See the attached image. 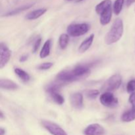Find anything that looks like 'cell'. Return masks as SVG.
Masks as SVG:
<instances>
[{
	"label": "cell",
	"mask_w": 135,
	"mask_h": 135,
	"mask_svg": "<svg viewBox=\"0 0 135 135\" xmlns=\"http://www.w3.org/2000/svg\"><path fill=\"white\" fill-rule=\"evenodd\" d=\"M33 5H34V4L32 3V4H28V5H22V6L19 7L17 8V9H13V10L8 12V13H7L6 14L4 15V16H5V17H9V16H13V15H15L19 14V13H21V12L30 9V7H32L33 6Z\"/></svg>",
	"instance_id": "obj_16"
},
{
	"label": "cell",
	"mask_w": 135,
	"mask_h": 135,
	"mask_svg": "<svg viewBox=\"0 0 135 135\" xmlns=\"http://www.w3.org/2000/svg\"><path fill=\"white\" fill-rule=\"evenodd\" d=\"M94 39V34H91L89 37L86 38V40H84L83 42L81 43V44L80 45L79 47V51L80 53H84L88 50V49L90 47V46H92V43H93Z\"/></svg>",
	"instance_id": "obj_10"
},
{
	"label": "cell",
	"mask_w": 135,
	"mask_h": 135,
	"mask_svg": "<svg viewBox=\"0 0 135 135\" xmlns=\"http://www.w3.org/2000/svg\"><path fill=\"white\" fill-rule=\"evenodd\" d=\"M68 1H72V0H68Z\"/></svg>",
	"instance_id": "obj_32"
},
{
	"label": "cell",
	"mask_w": 135,
	"mask_h": 135,
	"mask_svg": "<svg viewBox=\"0 0 135 135\" xmlns=\"http://www.w3.org/2000/svg\"><path fill=\"white\" fill-rule=\"evenodd\" d=\"M83 1H84V0H76V2H81Z\"/></svg>",
	"instance_id": "obj_31"
},
{
	"label": "cell",
	"mask_w": 135,
	"mask_h": 135,
	"mask_svg": "<svg viewBox=\"0 0 135 135\" xmlns=\"http://www.w3.org/2000/svg\"><path fill=\"white\" fill-rule=\"evenodd\" d=\"M46 11H47V9H46V8H41V9H36V10H34L28 13L25 16V18L29 20V21L37 19L39 17H40L41 16L43 15L44 14H45Z\"/></svg>",
	"instance_id": "obj_11"
},
{
	"label": "cell",
	"mask_w": 135,
	"mask_h": 135,
	"mask_svg": "<svg viewBox=\"0 0 135 135\" xmlns=\"http://www.w3.org/2000/svg\"><path fill=\"white\" fill-rule=\"evenodd\" d=\"M69 36L67 34H62L59 36V44L62 50H64L67 47L69 43Z\"/></svg>",
	"instance_id": "obj_21"
},
{
	"label": "cell",
	"mask_w": 135,
	"mask_h": 135,
	"mask_svg": "<svg viewBox=\"0 0 135 135\" xmlns=\"http://www.w3.org/2000/svg\"><path fill=\"white\" fill-rule=\"evenodd\" d=\"M41 42H42V39H41V38H38V39L35 41V42H34V46H33V52L34 53L36 52L37 50H38V48H39L40 46Z\"/></svg>",
	"instance_id": "obj_25"
},
{
	"label": "cell",
	"mask_w": 135,
	"mask_h": 135,
	"mask_svg": "<svg viewBox=\"0 0 135 135\" xmlns=\"http://www.w3.org/2000/svg\"><path fill=\"white\" fill-rule=\"evenodd\" d=\"M90 29L87 23H75L69 25L67 28V34L73 37H79L86 34Z\"/></svg>",
	"instance_id": "obj_2"
},
{
	"label": "cell",
	"mask_w": 135,
	"mask_h": 135,
	"mask_svg": "<svg viewBox=\"0 0 135 135\" xmlns=\"http://www.w3.org/2000/svg\"><path fill=\"white\" fill-rule=\"evenodd\" d=\"M124 3H125V0H115L114 4H113V10L116 15H118L120 14L123 9Z\"/></svg>",
	"instance_id": "obj_20"
},
{
	"label": "cell",
	"mask_w": 135,
	"mask_h": 135,
	"mask_svg": "<svg viewBox=\"0 0 135 135\" xmlns=\"http://www.w3.org/2000/svg\"><path fill=\"white\" fill-rule=\"evenodd\" d=\"M100 23L102 25H106L110 22L112 17V6L107 8L100 15Z\"/></svg>",
	"instance_id": "obj_9"
},
{
	"label": "cell",
	"mask_w": 135,
	"mask_h": 135,
	"mask_svg": "<svg viewBox=\"0 0 135 135\" xmlns=\"http://www.w3.org/2000/svg\"><path fill=\"white\" fill-rule=\"evenodd\" d=\"M0 87L1 89L5 90H16L18 88V86L13 80L9 79H1L0 80Z\"/></svg>",
	"instance_id": "obj_12"
},
{
	"label": "cell",
	"mask_w": 135,
	"mask_h": 135,
	"mask_svg": "<svg viewBox=\"0 0 135 135\" xmlns=\"http://www.w3.org/2000/svg\"><path fill=\"white\" fill-rule=\"evenodd\" d=\"M11 51L9 47L3 43L0 44V68L2 69L8 63L11 58Z\"/></svg>",
	"instance_id": "obj_6"
},
{
	"label": "cell",
	"mask_w": 135,
	"mask_h": 135,
	"mask_svg": "<svg viewBox=\"0 0 135 135\" xmlns=\"http://www.w3.org/2000/svg\"><path fill=\"white\" fill-rule=\"evenodd\" d=\"M41 123L43 127L52 135H67V133L55 123L47 120H42Z\"/></svg>",
	"instance_id": "obj_4"
},
{
	"label": "cell",
	"mask_w": 135,
	"mask_h": 135,
	"mask_svg": "<svg viewBox=\"0 0 135 135\" xmlns=\"http://www.w3.org/2000/svg\"><path fill=\"white\" fill-rule=\"evenodd\" d=\"M129 102L132 105L133 108H135V92L131 93V94L129 96Z\"/></svg>",
	"instance_id": "obj_26"
},
{
	"label": "cell",
	"mask_w": 135,
	"mask_h": 135,
	"mask_svg": "<svg viewBox=\"0 0 135 135\" xmlns=\"http://www.w3.org/2000/svg\"><path fill=\"white\" fill-rule=\"evenodd\" d=\"M71 104L75 109H80L83 106V96L82 94L76 92L72 94L70 96Z\"/></svg>",
	"instance_id": "obj_8"
},
{
	"label": "cell",
	"mask_w": 135,
	"mask_h": 135,
	"mask_svg": "<svg viewBox=\"0 0 135 135\" xmlns=\"http://www.w3.org/2000/svg\"><path fill=\"white\" fill-rule=\"evenodd\" d=\"M63 84V83L57 80V82L47 84L46 88V90L48 94L54 92H59V90L61 89Z\"/></svg>",
	"instance_id": "obj_17"
},
{
	"label": "cell",
	"mask_w": 135,
	"mask_h": 135,
	"mask_svg": "<svg viewBox=\"0 0 135 135\" xmlns=\"http://www.w3.org/2000/svg\"><path fill=\"white\" fill-rule=\"evenodd\" d=\"M5 134V130L3 129V128L1 127L0 129V135H4Z\"/></svg>",
	"instance_id": "obj_29"
},
{
	"label": "cell",
	"mask_w": 135,
	"mask_h": 135,
	"mask_svg": "<svg viewBox=\"0 0 135 135\" xmlns=\"http://www.w3.org/2000/svg\"><path fill=\"white\" fill-rule=\"evenodd\" d=\"M127 90L129 93H133L135 92V80H131L127 83Z\"/></svg>",
	"instance_id": "obj_24"
},
{
	"label": "cell",
	"mask_w": 135,
	"mask_h": 135,
	"mask_svg": "<svg viewBox=\"0 0 135 135\" xmlns=\"http://www.w3.org/2000/svg\"><path fill=\"white\" fill-rule=\"evenodd\" d=\"M122 83V77L119 74H115L111 76L102 87V90L105 92H110L118 89Z\"/></svg>",
	"instance_id": "obj_3"
},
{
	"label": "cell",
	"mask_w": 135,
	"mask_h": 135,
	"mask_svg": "<svg viewBox=\"0 0 135 135\" xmlns=\"http://www.w3.org/2000/svg\"><path fill=\"white\" fill-rule=\"evenodd\" d=\"M112 6V1L111 0H103L102 1L98 4L96 6L95 10L97 14L100 15L104 10L107 9V8L109 7Z\"/></svg>",
	"instance_id": "obj_14"
},
{
	"label": "cell",
	"mask_w": 135,
	"mask_h": 135,
	"mask_svg": "<svg viewBox=\"0 0 135 135\" xmlns=\"http://www.w3.org/2000/svg\"><path fill=\"white\" fill-rule=\"evenodd\" d=\"M54 65V63L51 62H46V63H42L38 67V69L39 70H42V71H46L48 70Z\"/></svg>",
	"instance_id": "obj_23"
},
{
	"label": "cell",
	"mask_w": 135,
	"mask_h": 135,
	"mask_svg": "<svg viewBox=\"0 0 135 135\" xmlns=\"http://www.w3.org/2000/svg\"><path fill=\"white\" fill-rule=\"evenodd\" d=\"M134 10H135V9H134Z\"/></svg>",
	"instance_id": "obj_33"
},
{
	"label": "cell",
	"mask_w": 135,
	"mask_h": 135,
	"mask_svg": "<svg viewBox=\"0 0 135 135\" xmlns=\"http://www.w3.org/2000/svg\"><path fill=\"white\" fill-rule=\"evenodd\" d=\"M4 117V115H3V113L2 111H1V114H0V118L1 119H3Z\"/></svg>",
	"instance_id": "obj_30"
},
{
	"label": "cell",
	"mask_w": 135,
	"mask_h": 135,
	"mask_svg": "<svg viewBox=\"0 0 135 135\" xmlns=\"http://www.w3.org/2000/svg\"><path fill=\"white\" fill-rule=\"evenodd\" d=\"M51 40H47L44 44L42 50H41L40 53V58L46 57L48 56L50 54V50H51Z\"/></svg>",
	"instance_id": "obj_15"
},
{
	"label": "cell",
	"mask_w": 135,
	"mask_h": 135,
	"mask_svg": "<svg viewBox=\"0 0 135 135\" xmlns=\"http://www.w3.org/2000/svg\"><path fill=\"white\" fill-rule=\"evenodd\" d=\"M15 73L25 83H28L30 80V76L26 71L19 68H15Z\"/></svg>",
	"instance_id": "obj_18"
},
{
	"label": "cell",
	"mask_w": 135,
	"mask_h": 135,
	"mask_svg": "<svg viewBox=\"0 0 135 135\" xmlns=\"http://www.w3.org/2000/svg\"><path fill=\"white\" fill-rule=\"evenodd\" d=\"M28 59V55H23L22 56H21L19 59V61L21 62V63H23V62L26 61Z\"/></svg>",
	"instance_id": "obj_27"
},
{
	"label": "cell",
	"mask_w": 135,
	"mask_h": 135,
	"mask_svg": "<svg viewBox=\"0 0 135 135\" xmlns=\"http://www.w3.org/2000/svg\"><path fill=\"white\" fill-rule=\"evenodd\" d=\"M135 3V0H126V5L127 7H130Z\"/></svg>",
	"instance_id": "obj_28"
},
{
	"label": "cell",
	"mask_w": 135,
	"mask_h": 135,
	"mask_svg": "<svg viewBox=\"0 0 135 135\" xmlns=\"http://www.w3.org/2000/svg\"><path fill=\"white\" fill-rule=\"evenodd\" d=\"M100 94L98 90H90L86 92V95L87 98L91 100H94V99H96L98 97V96Z\"/></svg>",
	"instance_id": "obj_22"
},
{
	"label": "cell",
	"mask_w": 135,
	"mask_h": 135,
	"mask_svg": "<svg viewBox=\"0 0 135 135\" xmlns=\"http://www.w3.org/2000/svg\"><path fill=\"white\" fill-rule=\"evenodd\" d=\"M49 94L51 96V99H52L56 104H59V105H62V104L65 102L64 98L59 93V92H51V93H50Z\"/></svg>",
	"instance_id": "obj_19"
},
{
	"label": "cell",
	"mask_w": 135,
	"mask_h": 135,
	"mask_svg": "<svg viewBox=\"0 0 135 135\" xmlns=\"http://www.w3.org/2000/svg\"><path fill=\"white\" fill-rule=\"evenodd\" d=\"M124 31L123 22L121 18L115 19L109 29L108 32L105 35L104 41L108 45L113 44L118 42L122 37Z\"/></svg>",
	"instance_id": "obj_1"
},
{
	"label": "cell",
	"mask_w": 135,
	"mask_h": 135,
	"mask_svg": "<svg viewBox=\"0 0 135 135\" xmlns=\"http://www.w3.org/2000/svg\"><path fill=\"white\" fill-rule=\"evenodd\" d=\"M100 102L108 108H115L118 105V100L111 92H104L100 96Z\"/></svg>",
	"instance_id": "obj_5"
},
{
	"label": "cell",
	"mask_w": 135,
	"mask_h": 135,
	"mask_svg": "<svg viewBox=\"0 0 135 135\" xmlns=\"http://www.w3.org/2000/svg\"><path fill=\"white\" fill-rule=\"evenodd\" d=\"M135 119V108L127 111L121 115V121L125 123L131 122Z\"/></svg>",
	"instance_id": "obj_13"
},
{
	"label": "cell",
	"mask_w": 135,
	"mask_h": 135,
	"mask_svg": "<svg viewBox=\"0 0 135 135\" xmlns=\"http://www.w3.org/2000/svg\"><path fill=\"white\" fill-rule=\"evenodd\" d=\"M84 135H104L105 129L102 125L98 123L89 125L83 131Z\"/></svg>",
	"instance_id": "obj_7"
}]
</instances>
